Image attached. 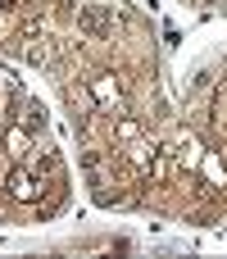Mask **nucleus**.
Segmentation results:
<instances>
[{
    "mask_svg": "<svg viewBox=\"0 0 227 259\" xmlns=\"http://www.w3.org/2000/svg\"><path fill=\"white\" fill-rule=\"evenodd\" d=\"M86 91H91L100 105H118V100H123V82H118L114 73H100V77H91V82H86Z\"/></svg>",
    "mask_w": 227,
    "mask_h": 259,
    "instance_id": "nucleus-2",
    "label": "nucleus"
},
{
    "mask_svg": "<svg viewBox=\"0 0 227 259\" xmlns=\"http://www.w3.org/2000/svg\"><path fill=\"white\" fill-rule=\"evenodd\" d=\"M118 137H123V141L141 137V123H137V118H118Z\"/></svg>",
    "mask_w": 227,
    "mask_h": 259,
    "instance_id": "nucleus-10",
    "label": "nucleus"
},
{
    "mask_svg": "<svg viewBox=\"0 0 227 259\" xmlns=\"http://www.w3.org/2000/svg\"><path fill=\"white\" fill-rule=\"evenodd\" d=\"M155 150H159V146H155V141H146V137H132V141H127V159H132V164H141V168H150Z\"/></svg>",
    "mask_w": 227,
    "mask_h": 259,
    "instance_id": "nucleus-7",
    "label": "nucleus"
},
{
    "mask_svg": "<svg viewBox=\"0 0 227 259\" xmlns=\"http://www.w3.org/2000/svg\"><path fill=\"white\" fill-rule=\"evenodd\" d=\"M18 123H23L27 132H36V127H46V109H41L36 100H23V114H18Z\"/></svg>",
    "mask_w": 227,
    "mask_h": 259,
    "instance_id": "nucleus-8",
    "label": "nucleus"
},
{
    "mask_svg": "<svg viewBox=\"0 0 227 259\" xmlns=\"http://www.w3.org/2000/svg\"><path fill=\"white\" fill-rule=\"evenodd\" d=\"M173 155H177V164H182L187 173H196V168H200V159H205V146H200L191 132H182V137H177V146H173Z\"/></svg>",
    "mask_w": 227,
    "mask_h": 259,
    "instance_id": "nucleus-3",
    "label": "nucleus"
},
{
    "mask_svg": "<svg viewBox=\"0 0 227 259\" xmlns=\"http://www.w3.org/2000/svg\"><path fill=\"white\" fill-rule=\"evenodd\" d=\"M200 178H205V187L227 191V164H223L218 150H205V159H200Z\"/></svg>",
    "mask_w": 227,
    "mask_h": 259,
    "instance_id": "nucleus-1",
    "label": "nucleus"
},
{
    "mask_svg": "<svg viewBox=\"0 0 227 259\" xmlns=\"http://www.w3.org/2000/svg\"><path fill=\"white\" fill-rule=\"evenodd\" d=\"M46 55H50L46 46H27V59H32V64H46Z\"/></svg>",
    "mask_w": 227,
    "mask_h": 259,
    "instance_id": "nucleus-11",
    "label": "nucleus"
},
{
    "mask_svg": "<svg viewBox=\"0 0 227 259\" xmlns=\"http://www.w3.org/2000/svg\"><path fill=\"white\" fill-rule=\"evenodd\" d=\"M9 196H14V200H36V196H41L36 173H32V168H14V173H9Z\"/></svg>",
    "mask_w": 227,
    "mask_h": 259,
    "instance_id": "nucleus-4",
    "label": "nucleus"
},
{
    "mask_svg": "<svg viewBox=\"0 0 227 259\" xmlns=\"http://www.w3.org/2000/svg\"><path fill=\"white\" fill-rule=\"evenodd\" d=\"M77 27H82L86 36H109V14H105V9H82V14H77Z\"/></svg>",
    "mask_w": 227,
    "mask_h": 259,
    "instance_id": "nucleus-6",
    "label": "nucleus"
},
{
    "mask_svg": "<svg viewBox=\"0 0 227 259\" xmlns=\"http://www.w3.org/2000/svg\"><path fill=\"white\" fill-rule=\"evenodd\" d=\"M150 178H155V182H168V178H173V155H168V150H155V159H150Z\"/></svg>",
    "mask_w": 227,
    "mask_h": 259,
    "instance_id": "nucleus-9",
    "label": "nucleus"
},
{
    "mask_svg": "<svg viewBox=\"0 0 227 259\" xmlns=\"http://www.w3.org/2000/svg\"><path fill=\"white\" fill-rule=\"evenodd\" d=\"M0 141H5V150H9L14 159H23V155H27V146H32V137H27V127H23V123H9V127L0 132Z\"/></svg>",
    "mask_w": 227,
    "mask_h": 259,
    "instance_id": "nucleus-5",
    "label": "nucleus"
},
{
    "mask_svg": "<svg viewBox=\"0 0 227 259\" xmlns=\"http://www.w3.org/2000/svg\"><path fill=\"white\" fill-rule=\"evenodd\" d=\"M5 5H9V0H0V9H5Z\"/></svg>",
    "mask_w": 227,
    "mask_h": 259,
    "instance_id": "nucleus-12",
    "label": "nucleus"
}]
</instances>
